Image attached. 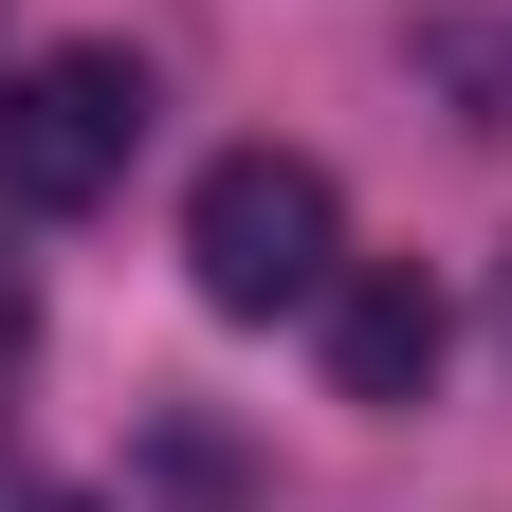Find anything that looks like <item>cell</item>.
<instances>
[{"label":"cell","instance_id":"6da1fadb","mask_svg":"<svg viewBox=\"0 0 512 512\" xmlns=\"http://www.w3.org/2000/svg\"><path fill=\"white\" fill-rule=\"evenodd\" d=\"M183 275H202L220 311H330L348 275V202L311 147H220L202 183H183Z\"/></svg>","mask_w":512,"mask_h":512},{"label":"cell","instance_id":"7a4b0ae2","mask_svg":"<svg viewBox=\"0 0 512 512\" xmlns=\"http://www.w3.org/2000/svg\"><path fill=\"white\" fill-rule=\"evenodd\" d=\"M128 147H147V74H128L110 37L19 55V74H0V202H19V220L110 202V183H128Z\"/></svg>","mask_w":512,"mask_h":512},{"label":"cell","instance_id":"3957f363","mask_svg":"<svg viewBox=\"0 0 512 512\" xmlns=\"http://www.w3.org/2000/svg\"><path fill=\"white\" fill-rule=\"evenodd\" d=\"M330 403H421L439 384V348H458V311H439V275L421 256H366V275H330Z\"/></svg>","mask_w":512,"mask_h":512},{"label":"cell","instance_id":"277c9868","mask_svg":"<svg viewBox=\"0 0 512 512\" xmlns=\"http://www.w3.org/2000/svg\"><path fill=\"white\" fill-rule=\"evenodd\" d=\"M19 330H37V311H19V275H0V366H19Z\"/></svg>","mask_w":512,"mask_h":512},{"label":"cell","instance_id":"5b68a950","mask_svg":"<svg viewBox=\"0 0 512 512\" xmlns=\"http://www.w3.org/2000/svg\"><path fill=\"white\" fill-rule=\"evenodd\" d=\"M494 330H512V256H494Z\"/></svg>","mask_w":512,"mask_h":512}]
</instances>
